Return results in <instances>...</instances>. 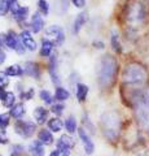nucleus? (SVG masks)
<instances>
[{"mask_svg": "<svg viewBox=\"0 0 149 156\" xmlns=\"http://www.w3.org/2000/svg\"><path fill=\"white\" fill-rule=\"evenodd\" d=\"M52 48H53V43L49 42L48 39L43 41L42 43V48H40V55L43 57H48L52 53Z\"/></svg>", "mask_w": 149, "mask_h": 156, "instance_id": "nucleus-20", "label": "nucleus"}, {"mask_svg": "<svg viewBox=\"0 0 149 156\" xmlns=\"http://www.w3.org/2000/svg\"><path fill=\"white\" fill-rule=\"evenodd\" d=\"M31 26H32V31H34V33H39L43 29V26H44V20L42 18L39 12H36V13L32 14V17H31Z\"/></svg>", "mask_w": 149, "mask_h": 156, "instance_id": "nucleus-11", "label": "nucleus"}, {"mask_svg": "<svg viewBox=\"0 0 149 156\" xmlns=\"http://www.w3.org/2000/svg\"><path fill=\"white\" fill-rule=\"evenodd\" d=\"M35 129H36V126L32 121H18L16 124L17 133H20L23 136H31L34 134Z\"/></svg>", "mask_w": 149, "mask_h": 156, "instance_id": "nucleus-6", "label": "nucleus"}, {"mask_svg": "<svg viewBox=\"0 0 149 156\" xmlns=\"http://www.w3.org/2000/svg\"><path fill=\"white\" fill-rule=\"evenodd\" d=\"M38 140H40L43 144H51L53 142V136L49 133V130H40L38 134Z\"/></svg>", "mask_w": 149, "mask_h": 156, "instance_id": "nucleus-17", "label": "nucleus"}, {"mask_svg": "<svg viewBox=\"0 0 149 156\" xmlns=\"http://www.w3.org/2000/svg\"><path fill=\"white\" fill-rule=\"evenodd\" d=\"M49 156H60V151H52Z\"/></svg>", "mask_w": 149, "mask_h": 156, "instance_id": "nucleus-40", "label": "nucleus"}, {"mask_svg": "<svg viewBox=\"0 0 149 156\" xmlns=\"http://www.w3.org/2000/svg\"><path fill=\"white\" fill-rule=\"evenodd\" d=\"M39 96H40V99L44 101V103H47V104H52V101H53L51 92L47 91V90H42V91L39 92Z\"/></svg>", "mask_w": 149, "mask_h": 156, "instance_id": "nucleus-29", "label": "nucleus"}, {"mask_svg": "<svg viewBox=\"0 0 149 156\" xmlns=\"http://www.w3.org/2000/svg\"><path fill=\"white\" fill-rule=\"evenodd\" d=\"M9 124V116L7 113L0 115V129H5Z\"/></svg>", "mask_w": 149, "mask_h": 156, "instance_id": "nucleus-32", "label": "nucleus"}, {"mask_svg": "<svg viewBox=\"0 0 149 156\" xmlns=\"http://www.w3.org/2000/svg\"><path fill=\"white\" fill-rule=\"evenodd\" d=\"M71 2L76 8H83L86 5V0H71Z\"/></svg>", "mask_w": 149, "mask_h": 156, "instance_id": "nucleus-36", "label": "nucleus"}, {"mask_svg": "<svg viewBox=\"0 0 149 156\" xmlns=\"http://www.w3.org/2000/svg\"><path fill=\"white\" fill-rule=\"evenodd\" d=\"M8 2H9V11H11L12 13H14L16 11H18V9L21 8L17 0H8Z\"/></svg>", "mask_w": 149, "mask_h": 156, "instance_id": "nucleus-34", "label": "nucleus"}, {"mask_svg": "<svg viewBox=\"0 0 149 156\" xmlns=\"http://www.w3.org/2000/svg\"><path fill=\"white\" fill-rule=\"evenodd\" d=\"M48 128H49V130L57 133V131H60L62 129V121L60 119H51L48 121Z\"/></svg>", "mask_w": 149, "mask_h": 156, "instance_id": "nucleus-23", "label": "nucleus"}, {"mask_svg": "<svg viewBox=\"0 0 149 156\" xmlns=\"http://www.w3.org/2000/svg\"><path fill=\"white\" fill-rule=\"evenodd\" d=\"M34 117H35V120H36L38 124L46 122V120L48 117V111L44 109L43 107H36L35 111H34Z\"/></svg>", "mask_w": 149, "mask_h": 156, "instance_id": "nucleus-15", "label": "nucleus"}, {"mask_svg": "<svg viewBox=\"0 0 149 156\" xmlns=\"http://www.w3.org/2000/svg\"><path fill=\"white\" fill-rule=\"evenodd\" d=\"M4 61H5V53L3 51H0V65H2Z\"/></svg>", "mask_w": 149, "mask_h": 156, "instance_id": "nucleus-38", "label": "nucleus"}, {"mask_svg": "<svg viewBox=\"0 0 149 156\" xmlns=\"http://www.w3.org/2000/svg\"><path fill=\"white\" fill-rule=\"evenodd\" d=\"M65 128L66 130L69 131V133H74V131L76 130V121L74 117H68L65 121Z\"/></svg>", "mask_w": 149, "mask_h": 156, "instance_id": "nucleus-27", "label": "nucleus"}, {"mask_svg": "<svg viewBox=\"0 0 149 156\" xmlns=\"http://www.w3.org/2000/svg\"><path fill=\"white\" fill-rule=\"evenodd\" d=\"M46 37L48 38V41L52 42L53 44H57V46H60L64 43L65 41V33L64 30L60 27V26H57V25H52L49 26L46 30Z\"/></svg>", "mask_w": 149, "mask_h": 156, "instance_id": "nucleus-5", "label": "nucleus"}, {"mask_svg": "<svg viewBox=\"0 0 149 156\" xmlns=\"http://www.w3.org/2000/svg\"><path fill=\"white\" fill-rule=\"evenodd\" d=\"M38 8H39V13H43L44 16L49 13V5L46 0H38Z\"/></svg>", "mask_w": 149, "mask_h": 156, "instance_id": "nucleus-28", "label": "nucleus"}, {"mask_svg": "<svg viewBox=\"0 0 149 156\" xmlns=\"http://www.w3.org/2000/svg\"><path fill=\"white\" fill-rule=\"evenodd\" d=\"M30 152L32 156H44V147L40 140H34L30 146Z\"/></svg>", "mask_w": 149, "mask_h": 156, "instance_id": "nucleus-14", "label": "nucleus"}, {"mask_svg": "<svg viewBox=\"0 0 149 156\" xmlns=\"http://www.w3.org/2000/svg\"><path fill=\"white\" fill-rule=\"evenodd\" d=\"M4 73H5L8 77H17V76H21L22 74L23 69H22L20 65H11V66L7 68Z\"/></svg>", "mask_w": 149, "mask_h": 156, "instance_id": "nucleus-21", "label": "nucleus"}, {"mask_svg": "<svg viewBox=\"0 0 149 156\" xmlns=\"http://www.w3.org/2000/svg\"><path fill=\"white\" fill-rule=\"evenodd\" d=\"M21 41L25 48H27L29 51H35L36 50V42L34 41V38L31 37V34L27 30H23L21 33Z\"/></svg>", "mask_w": 149, "mask_h": 156, "instance_id": "nucleus-8", "label": "nucleus"}, {"mask_svg": "<svg viewBox=\"0 0 149 156\" xmlns=\"http://www.w3.org/2000/svg\"><path fill=\"white\" fill-rule=\"evenodd\" d=\"M0 46H2V39H0Z\"/></svg>", "mask_w": 149, "mask_h": 156, "instance_id": "nucleus-41", "label": "nucleus"}, {"mask_svg": "<svg viewBox=\"0 0 149 156\" xmlns=\"http://www.w3.org/2000/svg\"><path fill=\"white\" fill-rule=\"evenodd\" d=\"M148 81V72L145 66L139 62H130L124 66L122 72V85L123 86H132L136 90H140Z\"/></svg>", "mask_w": 149, "mask_h": 156, "instance_id": "nucleus-1", "label": "nucleus"}, {"mask_svg": "<svg viewBox=\"0 0 149 156\" xmlns=\"http://www.w3.org/2000/svg\"><path fill=\"white\" fill-rule=\"evenodd\" d=\"M101 126L105 136L110 140L117 139L119 134V129H121V120L119 116L115 112H108L105 113L101 119Z\"/></svg>", "mask_w": 149, "mask_h": 156, "instance_id": "nucleus-4", "label": "nucleus"}, {"mask_svg": "<svg viewBox=\"0 0 149 156\" xmlns=\"http://www.w3.org/2000/svg\"><path fill=\"white\" fill-rule=\"evenodd\" d=\"M93 46L100 50V48H104V43H103V42H95V43H93Z\"/></svg>", "mask_w": 149, "mask_h": 156, "instance_id": "nucleus-39", "label": "nucleus"}, {"mask_svg": "<svg viewBox=\"0 0 149 156\" xmlns=\"http://www.w3.org/2000/svg\"><path fill=\"white\" fill-rule=\"evenodd\" d=\"M86 20H87V16H86V13H80L78 17H76L75 22H74V31L78 33L80 30V27L83 26V23L86 22Z\"/></svg>", "mask_w": 149, "mask_h": 156, "instance_id": "nucleus-26", "label": "nucleus"}, {"mask_svg": "<svg viewBox=\"0 0 149 156\" xmlns=\"http://www.w3.org/2000/svg\"><path fill=\"white\" fill-rule=\"evenodd\" d=\"M78 134H79V138L82 140V143H83V147H84V151L87 155H91L93 154L95 151V144L92 142V139H91V136L86 133L84 129H79L78 130Z\"/></svg>", "mask_w": 149, "mask_h": 156, "instance_id": "nucleus-7", "label": "nucleus"}, {"mask_svg": "<svg viewBox=\"0 0 149 156\" xmlns=\"http://www.w3.org/2000/svg\"><path fill=\"white\" fill-rule=\"evenodd\" d=\"M26 73L30 77L32 78H38L40 76V70H39V66H38L36 62H26Z\"/></svg>", "mask_w": 149, "mask_h": 156, "instance_id": "nucleus-16", "label": "nucleus"}, {"mask_svg": "<svg viewBox=\"0 0 149 156\" xmlns=\"http://www.w3.org/2000/svg\"><path fill=\"white\" fill-rule=\"evenodd\" d=\"M117 60L110 56L105 55L99 60L97 66H96V74H97L99 85L101 87H108L113 83L115 74H117Z\"/></svg>", "mask_w": 149, "mask_h": 156, "instance_id": "nucleus-2", "label": "nucleus"}, {"mask_svg": "<svg viewBox=\"0 0 149 156\" xmlns=\"http://www.w3.org/2000/svg\"><path fill=\"white\" fill-rule=\"evenodd\" d=\"M9 85V80H8V76L5 73L0 72V92L4 91V89Z\"/></svg>", "mask_w": 149, "mask_h": 156, "instance_id": "nucleus-30", "label": "nucleus"}, {"mask_svg": "<svg viewBox=\"0 0 149 156\" xmlns=\"http://www.w3.org/2000/svg\"><path fill=\"white\" fill-rule=\"evenodd\" d=\"M9 11V2L8 0H0V16L7 14Z\"/></svg>", "mask_w": 149, "mask_h": 156, "instance_id": "nucleus-31", "label": "nucleus"}, {"mask_svg": "<svg viewBox=\"0 0 149 156\" xmlns=\"http://www.w3.org/2000/svg\"><path fill=\"white\" fill-rule=\"evenodd\" d=\"M110 43H112L113 50L117 52V53H121V52H122V46H121V43H119V37H118V34L113 33L112 39H110Z\"/></svg>", "mask_w": 149, "mask_h": 156, "instance_id": "nucleus-25", "label": "nucleus"}, {"mask_svg": "<svg viewBox=\"0 0 149 156\" xmlns=\"http://www.w3.org/2000/svg\"><path fill=\"white\" fill-rule=\"evenodd\" d=\"M7 136H5V134L4 133H0V143H5L7 142Z\"/></svg>", "mask_w": 149, "mask_h": 156, "instance_id": "nucleus-37", "label": "nucleus"}, {"mask_svg": "<svg viewBox=\"0 0 149 156\" xmlns=\"http://www.w3.org/2000/svg\"><path fill=\"white\" fill-rule=\"evenodd\" d=\"M69 91L64 89V87H57L56 89V92H55V99H57L59 101H64L66 99H69Z\"/></svg>", "mask_w": 149, "mask_h": 156, "instance_id": "nucleus-22", "label": "nucleus"}, {"mask_svg": "<svg viewBox=\"0 0 149 156\" xmlns=\"http://www.w3.org/2000/svg\"><path fill=\"white\" fill-rule=\"evenodd\" d=\"M88 94V87L83 85V83H78L76 85V99L79 101H84L86 98Z\"/></svg>", "mask_w": 149, "mask_h": 156, "instance_id": "nucleus-18", "label": "nucleus"}, {"mask_svg": "<svg viewBox=\"0 0 149 156\" xmlns=\"http://www.w3.org/2000/svg\"><path fill=\"white\" fill-rule=\"evenodd\" d=\"M48 72H49V76L52 78V82L55 85H59L60 78H59V73H57V56L53 55L49 58V66H48Z\"/></svg>", "mask_w": 149, "mask_h": 156, "instance_id": "nucleus-9", "label": "nucleus"}, {"mask_svg": "<svg viewBox=\"0 0 149 156\" xmlns=\"http://www.w3.org/2000/svg\"><path fill=\"white\" fill-rule=\"evenodd\" d=\"M71 139L69 135H62L61 138L59 139V142H57V148H59L60 154H64V152H69L70 151V147L73 142H71Z\"/></svg>", "mask_w": 149, "mask_h": 156, "instance_id": "nucleus-10", "label": "nucleus"}, {"mask_svg": "<svg viewBox=\"0 0 149 156\" xmlns=\"http://www.w3.org/2000/svg\"><path fill=\"white\" fill-rule=\"evenodd\" d=\"M27 13H29V8H26V7H21L18 11H16L13 13V17H14V20L16 21H22V20H25L26 18V16H27Z\"/></svg>", "mask_w": 149, "mask_h": 156, "instance_id": "nucleus-24", "label": "nucleus"}, {"mask_svg": "<svg viewBox=\"0 0 149 156\" xmlns=\"http://www.w3.org/2000/svg\"><path fill=\"white\" fill-rule=\"evenodd\" d=\"M64 104H53L52 105V108H51V111H52V113H55V115H61L62 112H64Z\"/></svg>", "mask_w": 149, "mask_h": 156, "instance_id": "nucleus-33", "label": "nucleus"}, {"mask_svg": "<svg viewBox=\"0 0 149 156\" xmlns=\"http://www.w3.org/2000/svg\"><path fill=\"white\" fill-rule=\"evenodd\" d=\"M32 96H34V90H32V89L22 92V95H21V98H22V99H25V100H30Z\"/></svg>", "mask_w": 149, "mask_h": 156, "instance_id": "nucleus-35", "label": "nucleus"}, {"mask_svg": "<svg viewBox=\"0 0 149 156\" xmlns=\"http://www.w3.org/2000/svg\"><path fill=\"white\" fill-rule=\"evenodd\" d=\"M145 5L139 0H134L131 4H128L126 7V11H124V18H126V21L130 23L131 27L143 23V21L145 20Z\"/></svg>", "mask_w": 149, "mask_h": 156, "instance_id": "nucleus-3", "label": "nucleus"}, {"mask_svg": "<svg viewBox=\"0 0 149 156\" xmlns=\"http://www.w3.org/2000/svg\"><path fill=\"white\" fill-rule=\"evenodd\" d=\"M21 41L18 39V37L16 35V33L14 31H9L7 35H5V46L12 48V50H16V47L18 46V43Z\"/></svg>", "mask_w": 149, "mask_h": 156, "instance_id": "nucleus-13", "label": "nucleus"}, {"mask_svg": "<svg viewBox=\"0 0 149 156\" xmlns=\"http://www.w3.org/2000/svg\"><path fill=\"white\" fill-rule=\"evenodd\" d=\"M23 115H25V105H23L22 103H18V104L12 107V109H11V116L12 117L18 120V119H21Z\"/></svg>", "mask_w": 149, "mask_h": 156, "instance_id": "nucleus-19", "label": "nucleus"}, {"mask_svg": "<svg viewBox=\"0 0 149 156\" xmlns=\"http://www.w3.org/2000/svg\"><path fill=\"white\" fill-rule=\"evenodd\" d=\"M0 99L3 100L4 105H5L7 108H11V107H13V104H14L16 96H14V94L11 91H2L0 92Z\"/></svg>", "mask_w": 149, "mask_h": 156, "instance_id": "nucleus-12", "label": "nucleus"}]
</instances>
